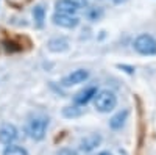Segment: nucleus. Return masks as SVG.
Segmentation results:
<instances>
[{
	"label": "nucleus",
	"instance_id": "nucleus-15",
	"mask_svg": "<svg viewBox=\"0 0 156 155\" xmlns=\"http://www.w3.org/2000/svg\"><path fill=\"white\" fill-rule=\"evenodd\" d=\"M100 16H101V9H98V8H97V9H94L92 13H89V17L92 19V20H97Z\"/></svg>",
	"mask_w": 156,
	"mask_h": 155
},
{
	"label": "nucleus",
	"instance_id": "nucleus-3",
	"mask_svg": "<svg viewBox=\"0 0 156 155\" xmlns=\"http://www.w3.org/2000/svg\"><path fill=\"white\" fill-rule=\"evenodd\" d=\"M133 47L140 55H145V57L156 55V39L150 35H145V33L139 35L133 42Z\"/></svg>",
	"mask_w": 156,
	"mask_h": 155
},
{
	"label": "nucleus",
	"instance_id": "nucleus-10",
	"mask_svg": "<svg viewBox=\"0 0 156 155\" xmlns=\"http://www.w3.org/2000/svg\"><path fill=\"white\" fill-rule=\"evenodd\" d=\"M47 47L51 52H66L69 49V42H67V39H64V38H53V39L48 41Z\"/></svg>",
	"mask_w": 156,
	"mask_h": 155
},
{
	"label": "nucleus",
	"instance_id": "nucleus-4",
	"mask_svg": "<svg viewBox=\"0 0 156 155\" xmlns=\"http://www.w3.org/2000/svg\"><path fill=\"white\" fill-rule=\"evenodd\" d=\"M51 20H53L55 25L62 27V28H75L80 24V19L75 14H62V13H55Z\"/></svg>",
	"mask_w": 156,
	"mask_h": 155
},
{
	"label": "nucleus",
	"instance_id": "nucleus-16",
	"mask_svg": "<svg viewBox=\"0 0 156 155\" xmlns=\"http://www.w3.org/2000/svg\"><path fill=\"white\" fill-rule=\"evenodd\" d=\"M72 3H75L78 8H86L87 6V0H70Z\"/></svg>",
	"mask_w": 156,
	"mask_h": 155
},
{
	"label": "nucleus",
	"instance_id": "nucleus-17",
	"mask_svg": "<svg viewBox=\"0 0 156 155\" xmlns=\"http://www.w3.org/2000/svg\"><path fill=\"white\" fill-rule=\"evenodd\" d=\"M58 155H78V153L75 150H72V149H61L58 152Z\"/></svg>",
	"mask_w": 156,
	"mask_h": 155
},
{
	"label": "nucleus",
	"instance_id": "nucleus-12",
	"mask_svg": "<svg viewBox=\"0 0 156 155\" xmlns=\"http://www.w3.org/2000/svg\"><path fill=\"white\" fill-rule=\"evenodd\" d=\"M81 105H69L62 108V116L64 118H80L83 114V108H80Z\"/></svg>",
	"mask_w": 156,
	"mask_h": 155
},
{
	"label": "nucleus",
	"instance_id": "nucleus-1",
	"mask_svg": "<svg viewBox=\"0 0 156 155\" xmlns=\"http://www.w3.org/2000/svg\"><path fill=\"white\" fill-rule=\"evenodd\" d=\"M94 105H95V110L100 113H109L117 105V97L109 89L97 91V94L94 96Z\"/></svg>",
	"mask_w": 156,
	"mask_h": 155
},
{
	"label": "nucleus",
	"instance_id": "nucleus-5",
	"mask_svg": "<svg viewBox=\"0 0 156 155\" xmlns=\"http://www.w3.org/2000/svg\"><path fill=\"white\" fill-rule=\"evenodd\" d=\"M19 138V132H17V128L12 125V124H2L0 125V143H3V144H12L14 141Z\"/></svg>",
	"mask_w": 156,
	"mask_h": 155
},
{
	"label": "nucleus",
	"instance_id": "nucleus-13",
	"mask_svg": "<svg viewBox=\"0 0 156 155\" xmlns=\"http://www.w3.org/2000/svg\"><path fill=\"white\" fill-rule=\"evenodd\" d=\"M33 17H34V22H36V27L41 28L44 25V20H45V9L42 5H37L33 8Z\"/></svg>",
	"mask_w": 156,
	"mask_h": 155
},
{
	"label": "nucleus",
	"instance_id": "nucleus-19",
	"mask_svg": "<svg viewBox=\"0 0 156 155\" xmlns=\"http://www.w3.org/2000/svg\"><path fill=\"white\" fill-rule=\"evenodd\" d=\"M98 155H111V153H109V152H100Z\"/></svg>",
	"mask_w": 156,
	"mask_h": 155
},
{
	"label": "nucleus",
	"instance_id": "nucleus-8",
	"mask_svg": "<svg viewBox=\"0 0 156 155\" xmlns=\"http://www.w3.org/2000/svg\"><path fill=\"white\" fill-rule=\"evenodd\" d=\"M98 89L95 86H89L86 89H83V91H80L75 97H73V102L76 103V105H86V103L90 100V99H94V96L97 94Z\"/></svg>",
	"mask_w": 156,
	"mask_h": 155
},
{
	"label": "nucleus",
	"instance_id": "nucleus-6",
	"mask_svg": "<svg viewBox=\"0 0 156 155\" xmlns=\"http://www.w3.org/2000/svg\"><path fill=\"white\" fill-rule=\"evenodd\" d=\"M87 79H89V71H86V69H76V71H73L69 75L64 77V79L61 80V85L62 86H73V85L86 82Z\"/></svg>",
	"mask_w": 156,
	"mask_h": 155
},
{
	"label": "nucleus",
	"instance_id": "nucleus-18",
	"mask_svg": "<svg viewBox=\"0 0 156 155\" xmlns=\"http://www.w3.org/2000/svg\"><path fill=\"white\" fill-rule=\"evenodd\" d=\"M112 2L115 3V5H122V3H125L126 0H112Z\"/></svg>",
	"mask_w": 156,
	"mask_h": 155
},
{
	"label": "nucleus",
	"instance_id": "nucleus-11",
	"mask_svg": "<svg viewBox=\"0 0 156 155\" xmlns=\"http://www.w3.org/2000/svg\"><path fill=\"white\" fill-rule=\"evenodd\" d=\"M126 118H128V110L119 111V113L114 114L112 118L109 119V127L112 128V130H119V128H122V125L125 124Z\"/></svg>",
	"mask_w": 156,
	"mask_h": 155
},
{
	"label": "nucleus",
	"instance_id": "nucleus-2",
	"mask_svg": "<svg viewBox=\"0 0 156 155\" xmlns=\"http://www.w3.org/2000/svg\"><path fill=\"white\" fill-rule=\"evenodd\" d=\"M47 128H48V119L44 118V116H34L27 124V133L31 139L41 141V139H44V136L47 133Z\"/></svg>",
	"mask_w": 156,
	"mask_h": 155
},
{
	"label": "nucleus",
	"instance_id": "nucleus-7",
	"mask_svg": "<svg viewBox=\"0 0 156 155\" xmlns=\"http://www.w3.org/2000/svg\"><path fill=\"white\" fill-rule=\"evenodd\" d=\"M100 143H101V136L98 133H90L80 141V149L83 152H92L100 146Z\"/></svg>",
	"mask_w": 156,
	"mask_h": 155
},
{
	"label": "nucleus",
	"instance_id": "nucleus-14",
	"mask_svg": "<svg viewBox=\"0 0 156 155\" xmlns=\"http://www.w3.org/2000/svg\"><path fill=\"white\" fill-rule=\"evenodd\" d=\"M3 155H28V152L20 146H14V144H8L3 150Z\"/></svg>",
	"mask_w": 156,
	"mask_h": 155
},
{
	"label": "nucleus",
	"instance_id": "nucleus-9",
	"mask_svg": "<svg viewBox=\"0 0 156 155\" xmlns=\"http://www.w3.org/2000/svg\"><path fill=\"white\" fill-rule=\"evenodd\" d=\"M55 8H56V13H62V14H75L78 11V6L72 3L70 0H56Z\"/></svg>",
	"mask_w": 156,
	"mask_h": 155
}]
</instances>
